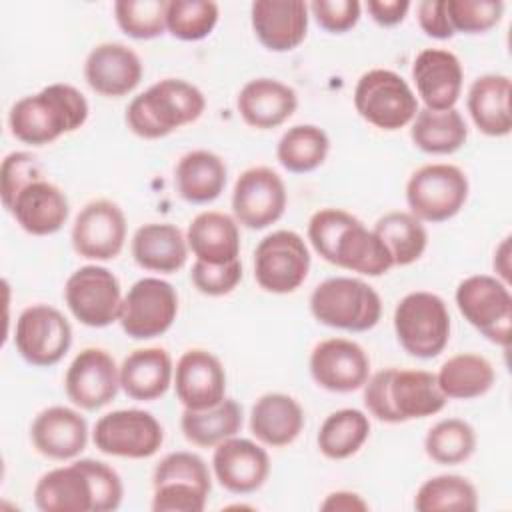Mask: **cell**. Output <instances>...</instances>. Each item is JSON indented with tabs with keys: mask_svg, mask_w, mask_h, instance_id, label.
I'll use <instances>...</instances> for the list:
<instances>
[{
	"mask_svg": "<svg viewBox=\"0 0 512 512\" xmlns=\"http://www.w3.org/2000/svg\"><path fill=\"white\" fill-rule=\"evenodd\" d=\"M168 0H118L114 20L118 28L134 40H152L166 32Z\"/></svg>",
	"mask_w": 512,
	"mask_h": 512,
	"instance_id": "obj_44",
	"label": "cell"
},
{
	"mask_svg": "<svg viewBox=\"0 0 512 512\" xmlns=\"http://www.w3.org/2000/svg\"><path fill=\"white\" fill-rule=\"evenodd\" d=\"M354 108L362 120L386 132L408 126L420 110L410 84L388 68H372L358 78Z\"/></svg>",
	"mask_w": 512,
	"mask_h": 512,
	"instance_id": "obj_9",
	"label": "cell"
},
{
	"mask_svg": "<svg viewBox=\"0 0 512 512\" xmlns=\"http://www.w3.org/2000/svg\"><path fill=\"white\" fill-rule=\"evenodd\" d=\"M510 94L512 84L506 74H482L470 84L466 106L482 134L502 138L512 132Z\"/></svg>",
	"mask_w": 512,
	"mask_h": 512,
	"instance_id": "obj_32",
	"label": "cell"
},
{
	"mask_svg": "<svg viewBox=\"0 0 512 512\" xmlns=\"http://www.w3.org/2000/svg\"><path fill=\"white\" fill-rule=\"evenodd\" d=\"M6 210L24 232L32 236H50L66 224L70 202L62 188L42 176L22 186Z\"/></svg>",
	"mask_w": 512,
	"mask_h": 512,
	"instance_id": "obj_25",
	"label": "cell"
},
{
	"mask_svg": "<svg viewBox=\"0 0 512 512\" xmlns=\"http://www.w3.org/2000/svg\"><path fill=\"white\" fill-rule=\"evenodd\" d=\"M412 80L424 108H456L462 94L464 70L460 58L444 48H424L412 62Z\"/></svg>",
	"mask_w": 512,
	"mask_h": 512,
	"instance_id": "obj_26",
	"label": "cell"
},
{
	"mask_svg": "<svg viewBox=\"0 0 512 512\" xmlns=\"http://www.w3.org/2000/svg\"><path fill=\"white\" fill-rule=\"evenodd\" d=\"M88 112V100L76 86L54 82L16 100L8 112V128L22 144L46 146L82 128Z\"/></svg>",
	"mask_w": 512,
	"mask_h": 512,
	"instance_id": "obj_3",
	"label": "cell"
},
{
	"mask_svg": "<svg viewBox=\"0 0 512 512\" xmlns=\"http://www.w3.org/2000/svg\"><path fill=\"white\" fill-rule=\"evenodd\" d=\"M436 380L448 400H472L490 392L496 382V372L484 356L460 352L440 366Z\"/></svg>",
	"mask_w": 512,
	"mask_h": 512,
	"instance_id": "obj_36",
	"label": "cell"
},
{
	"mask_svg": "<svg viewBox=\"0 0 512 512\" xmlns=\"http://www.w3.org/2000/svg\"><path fill=\"white\" fill-rule=\"evenodd\" d=\"M130 252L134 262L156 274H174L188 260L186 234L170 222H148L136 228Z\"/></svg>",
	"mask_w": 512,
	"mask_h": 512,
	"instance_id": "obj_29",
	"label": "cell"
},
{
	"mask_svg": "<svg viewBox=\"0 0 512 512\" xmlns=\"http://www.w3.org/2000/svg\"><path fill=\"white\" fill-rule=\"evenodd\" d=\"M42 176V166L34 154L22 150L6 154L0 166V196L4 208L10 204V200L22 186Z\"/></svg>",
	"mask_w": 512,
	"mask_h": 512,
	"instance_id": "obj_47",
	"label": "cell"
},
{
	"mask_svg": "<svg viewBox=\"0 0 512 512\" xmlns=\"http://www.w3.org/2000/svg\"><path fill=\"white\" fill-rule=\"evenodd\" d=\"M492 264H494L496 278H500L502 282L508 284V280H510V236H506L500 242V246L496 248Z\"/></svg>",
	"mask_w": 512,
	"mask_h": 512,
	"instance_id": "obj_52",
	"label": "cell"
},
{
	"mask_svg": "<svg viewBox=\"0 0 512 512\" xmlns=\"http://www.w3.org/2000/svg\"><path fill=\"white\" fill-rule=\"evenodd\" d=\"M126 216L122 208L106 198L88 202L74 218L70 240L78 256L86 260H114L126 242Z\"/></svg>",
	"mask_w": 512,
	"mask_h": 512,
	"instance_id": "obj_18",
	"label": "cell"
},
{
	"mask_svg": "<svg viewBox=\"0 0 512 512\" xmlns=\"http://www.w3.org/2000/svg\"><path fill=\"white\" fill-rule=\"evenodd\" d=\"M370 436V418L358 408H340L320 424L316 444L330 460L354 456Z\"/></svg>",
	"mask_w": 512,
	"mask_h": 512,
	"instance_id": "obj_38",
	"label": "cell"
},
{
	"mask_svg": "<svg viewBox=\"0 0 512 512\" xmlns=\"http://www.w3.org/2000/svg\"><path fill=\"white\" fill-rule=\"evenodd\" d=\"M176 316V288L158 276H146L136 280L124 294L118 324L134 340H152L166 334Z\"/></svg>",
	"mask_w": 512,
	"mask_h": 512,
	"instance_id": "obj_13",
	"label": "cell"
},
{
	"mask_svg": "<svg viewBox=\"0 0 512 512\" xmlns=\"http://www.w3.org/2000/svg\"><path fill=\"white\" fill-rule=\"evenodd\" d=\"M64 390L68 400L80 410H100L120 390V366L106 350L84 348L74 356L64 374Z\"/></svg>",
	"mask_w": 512,
	"mask_h": 512,
	"instance_id": "obj_19",
	"label": "cell"
},
{
	"mask_svg": "<svg viewBox=\"0 0 512 512\" xmlns=\"http://www.w3.org/2000/svg\"><path fill=\"white\" fill-rule=\"evenodd\" d=\"M456 306L464 320L486 340L508 348L512 340V294L490 274H472L456 286Z\"/></svg>",
	"mask_w": 512,
	"mask_h": 512,
	"instance_id": "obj_11",
	"label": "cell"
},
{
	"mask_svg": "<svg viewBox=\"0 0 512 512\" xmlns=\"http://www.w3.org/2000/svg\"><path fill=\"white\" fill-rule=\"evenodd\" d=\"M416 18L420 30L436 40H448L456 32L446 12V0H422L416 6Z\"/></svg>",
	"mask_w": 512,
	"mask_h": 512,
	"instance_id": "obj_49",
	"label": "cell"
},
{
	"mask_svg": "<svg viewBox=\"0 0 512 512\" xmlns=\"http://www.w3.org/2000/svg\"><path fill=\"white\" fill-rule=\"evenodd\" d=\"M414 508L418 512H474L478 508V490L460 474H438L420 484Z\"/></svg>",
	"mask_w": 512,
	"mask_h": 512,
	"instance_id": "obj_41",
	"label": "cell"
},
{
	"mask_svg": "<svg viewBox=\"0 0 512 512\" xmlns=\"http://www.w3.org/2000/svg\"><path fill=\"white\" fill-rule=\"evenodd\" d=\"M308 10L316 24L330 34L352 30L362 16V4L358 0H314L308 4Z\"/></svg>",
	"mask_w": 512,
	"mask_h": 512,
	"instance_id": "obj_48",
	"label": "cell"
},
{
	"mask_svg": "<svg viewBox=\"0 0 512 512\" xmlns=\"http://www.w3.org/2000/svg\"><path fill=\"white\" fill-rule=\"evenodd\" d=\"M446 12L454 32L484 34L502 20L504 2L502 0H446Z\"/></svg>",
	"mask_w": 512,
	"mask_h": 512,
	"instance_id": "obj_45",
	"label": "cell"
},
{
	"mask_svg": "<svg viewBox=\"0 0 512 512\" xmlns=\"http://www.w3.org/2000/svg\"><path fill=\"white\" fill-rule=\"evenodd\" d=\"M322 510H342V512H354V510H368V504L358 496L356 492L338 490L326 496V500L320 504Z\"/></svg>",
	"mask_w": 512,
	"mask_h": 512,
	"instance_id": "obj_51",
	"label": "cell"
},
{
	"mask_svg": "<svg viewBox=\"0 0 512 512\" xmlns=\"http://www.w3.org/2000/svg\"><path fill=\"white\" fill-rule=\"evenodd\" d=\"M450 330L448 306L434 292H410L394 308V332L410 356L436 358L448 346Z\"/></svg>",
	"mask_w": 512,
	"mask_h": 512,
	"instance_id": "obj_8",
	"label": "cell"
},
{
	"mask_svg": "<svg viewBox=\"0 0 512 512\" xmlns=\"http://www.w3.org/2000/svg\"><path fill=\"white\" fill-rule=\"evenodd\" d=\"M410 138L418 150L434 156H446L458 152L466 144L468 126L456 108H420L410 122Z\"/></svg>",
	"mask_w": 512,
	"mask_h": 512,
	"instance_id": "obj_35",
	"label": "cell"
},
{
	"mask_svg": "<svg viewBox=\"0 0 512 512\" xmlns=\"http://www.w3.org/2000/svg\"><path fill=\"white\" fill-rule=\"evenodd\" d=\"M186 242L196 260L226 264L240 258V228L234 216L204 210L196 214L186 230Z\"/></svg>",
	"mask_w": 512,
	"mask_h": 512,
	"instance_id": "obj_33",
	"label": "cell"
},
{
	"mask_svg": "<svg viewBox=\"0 0 512 512\" xmlns=\"http://www.w3.org/2000/svg\"><path fill=\"white\" fill-rule=\"evenodd\" d=\"M306 424L304 410L296 398L284 392L262 394L250 408L252 436L270 448L292 444Z\"/></svg>",
	"mask_w": 512,
	"mask_h": 512,
	"instance_id": "obj_30",
	"label": "cell"
},
{
	"mask_svg": "<svg viewBox=\"0 0 512 512\" xmlns=\"http://www.w3.org/2000/svg\"><path fill=\"white\" fill-rule=\"evenodd\" d=\"M308 304L318 324L346 332L372 330L382 318L380 294L354 276L326 278L312 290Z\"/></svg>",
	"mask_w": 512,
	"mask_h": 512,
	"instance_id": "obj_6",
	"label": "cell"
},
{
	"mask_svg": "<svg viewBox=\"0 0 512 512\" xmlns=\"http://www.w3.org/2000/svg\"><path fill=\"white\" fill-rule=\"evenodd\" d=\"M190 280L194 288L204 296H226L242 280V262L240 258L226 264H208L202 260H194Z\"/></svg>",
	"mask_w": 512,
	"mask_h": 512,
	"instance_id": "obj_46",
	"label": "cell"
},
{
	"mask_svg": "<svg viewBox=\"0 0 512 512\" xmlns=\"http://www.w3.org/2000/svg\"><path fill=\"white\" fill-rule=\"evenodd\" d=\"M220 8L212 0H168L166 30L182 42H198L212 34Z\"/></svg>",
	"mask_w": 512,
	"mask_h": 512,
	"instance_id": "obj_43",
	"label": "cell"
},
{
	"mask_svg": "<svg viewBox=\"0 0 512 512\" xmlns=\"http://www.w3.org/2000/svg\"><path fill=\"white\" fill-rule=\"evenodd\" d=\"M236 108L240 118L256 130H272L282 126L298 108V94L292 86L276 78L248 80L238 96Z\"/></svg>",
	"mask_w": 512,
	"mask_h": 512,
	"instance_id": "obj_28",
	"label": "cell"
},
{
	"mask_svg": "<svg viewBox=\"0 0 512 512\" xmlns=\"http://www.w3.org/2000/svg\"><path fill=\"white\" fill-rule=\"evenodd\" d=\"M174 380V364L164 348L150 346L132 350L120 364V388L138 402L158 400Z\"/></svg>",
	"mask_w": 512,
	"mask_h": 512,
	"instance_id": "obj_31",
	"label": "cell"
},
{
	"mask_svg": "<svg viewBox=\"0 0 512 512\" xmlns=\"http://www.w3.org/2000/svg\"><path fill=\"white\" fill-rule=\"evenodd\" d=\"M476 444V430L462 418H444L430 426L424 436L426 456L442 466L466 462L474 454Z\"/></svg>",
	"mask_w": 512,
	"mask_h": 512,
	"instance_id": "obj_42",
	"label": "cell"
},
{
	"mask_svg": "<svg viewBox=\"0 0 512 512\" xmlns=\"http://www.w3.org/2000/svg\"><path fill=\"white\" fill-rule=\"evenodd\" d=\"M144 76L140 56L126 44L102 42L94 46L84 62L88 86L104 98H120L134 92Z\"/></svg>",
	"mask_w": 512,
	"mask_h": 512,
	"instance_id": "obj_23",
	"label": "cell"
},
{
	"mask_svg": "<svg viewBox=\"0 0 512 512\" xmlns=\"http://www.w3.org/2000/svg\"><path fill=\"white\" fill-rule=\"evenodd\" d=\"M242 422V406L232 398H224L206 410L184 408L180 416L184 438L198 448H214L220 442L236 436L242 428Z\"/></svg>",
	"mask_w": 512,
	"mask_h": 512,
	"instance_id": "obj_37",
	"label": "cell"
},
{
	"mask_svg": "<svg viewBox=\"0 0 512 512\" xmlns=\"http://www.w3.org/2000/svg\"><path fill=\"white\" fill-rule=\"evenodd\" d=\"M212 472L224 490L240 496L252 494L270 476V456L258 442L236 434L214 446Z\"/></svg>",
	"mask_w": 512,
	"mask_h": 512,
	"instance_id": "obj_21",
	"label": "cell"
},
{
	"mask_svg": "<svg viewBox=\"0 0 512 512\" xmlns=\"http://www.w3.org/2000/svg\"><path fill=\"white\" fill-rule=\"evenodd\" d=\"M288 204L282 176L268 166L246 168L232 188V214L248 230H264L276 224Z\"/></svg>",
	"mask_w": 512,
	"mask_h": 512,
	"instance_id": "obj_17",
	"label": "cell"
},
{
	"mask_svg": "<svg viewBox=\"0 0 512 512\" xmlns=\"http://www.w3.org/2000/svg\"><path fill=\"white\" fill-rule=\"evenodd\" d=\"M330 152L328 134L316 124H296L288 128L278 144L276 158L292 174H308L320 168Z\"/></svg>",
	"mask_w": 512,
	"mask_h": 512,
	"instance_id": "obj_40",
	"label": "cell"
},
{
	"mask_svg": "<svg viewBox=\"0 0 512 512\" xmlns=\"http://www.w3.org/2000/svg\"><path fill=\"white\" fill-rule=\"evenodd\" d=\"M408 0H368L366 10L370 18L382 26V28H392L404 22L408 10H410Z\"/></svg>",
	"mask_w": 512,
	"mask_h": 512,
	"instance_id": "obj_50",
	"label": "cell"
},
{
	"mask_svg": "<svg viewBox=\"0 0 512 512\" xmlns=\"http://www.w3.org/2000/svg\"><path fill=\"white\" fill-rule=\"evenodd\" d=\"M30 440L38 454L50 460H76L88 444L86 418L68 406H50L30 424Z\"/></svg>",
	"mask_w": 512,
	"mask_h": 512,
	"instance_id": "obj_27",
	"label": "cell"
},
{
	"mask_svg": "<svg viewBox=\"0 0 512 512\" xmlns=\"http://www.w3.org/2000/svg\"><path fill=\"white\" fill-rule=\"evenodd\" d=\"M312 380L338 394L360 390L370 378V358L366 350L348 338H326L318 342L308 360Z\"/></svg>",
	"mask_w": 512,
	"mask_h": 512,
	"instance_id": "obj_20",
	"label": "cell"
},
{
	"mask_svg": "<svg viewBox=\"0 0 512 512\" xmlns=\"http://www.w3.org/2000/svg\"><path fill=\"white\" fill-rule=\"evenodd\" d=\"M92 442L102 454L144 460L160 450L164 428L148 410L122 408L106 412L96 420Z\"/></svg>",
	"mask_w": 512,
	"mask_h": 512,
	"instance_id": "obj_14",
	"label": "cell"
},
{
	"mask_svg": "<svg viewBox=\"0 0 512 512\" xmlns=\"http://www.w3.org/2000/svg\"><path fill=\"white\" fill-rule=\"evenodd\" d=\"M308 240L316 254L360 276H382L394 268L380 236L342 208H322L308 220Z\"/></svg>",
	"mask_w": 512,
	"mask_h": 512,
	"instance_id": "obj_2",
	"label": "cell"
},
{
	"mask_svg": "<svg viewBox=\"0 0 512 512\" xmlns=\"http://www.w3.org/2000/svg\"><path fill=\"white\" fill-rule=\"evenodd\" d=\"M362 388L368 414L386 424L434 416L448 402L428 370L390 366L372 374Z\"/></svg>",
	"mask_w": 512,
	"mask_h": 512,
	"instance_id": "obj_4",
	"label": "cell"
},
{
	"mask_svg": "<svg viewBox=\"0 0 512 512\" xmlns=\"http://www.w3.org/2000/svg\"><path fill=\"white\" fill-rule=\"evenodd\" d=\"M228 166L210 150L186 152L174 168L176 192L188 204H210L226 188Z\"/></svg>",
	"mask_w": 512,
	"mask_h": 512,
	"instance_id": "obj_34",
	"label": "cell"
},
{
	"mask_svg": "<svg viewBox=\"0 0 512 512\" xmlns=\"http://www.w3.org/2000/svg\"><path fill=\"white\" fill-rule=\"evenodd\" d=\"M14 346L28 364L50 368L70 350L72 326L58 308L32 304L24 308L16 320Z\"/></svg>",
	"mask_w": 512,
	"mask_h": 512,
	"instance_id": "obj_16",
	"label": "cell"
},
{
	"mask_svg": "<svg viewBox=\"0 0 512 512\" xmlns=\"http://www.w3.org/2000/svg\"><path fill=\"white\" fill-rule=\"evenodd\" d=\"M388 248L394 266H410L422 258L428 246V232L412 212L392 210L380 216L372 228Z\"/></svg>",
	"mask_w": 512,
	"mask_h": 512,
	"instance_id": "obj_39",
	"label": "cell"
},
{
	"mask_svg": "<svg viewBox=\"0 0 512 512\" xmlns=\"http://www.w3.org/2000/svg\"><path fill=\"white\" fill-rule=\"evenodd\" d=\"M206 110V98L198 86L182 78H162L134 96L126 106V126L144 140H158L196 122Z\"/></svg>",
	"mask_w": 512,
	"mask_h": 512,
	"instance_id": "obj_5",
	"label": "cell"
},
{
	"mask_svg": "<svg viewBox=\"0 0 512 512\" xmlns=\"http://www.w3.org/2000/svg\"><path fill=\"white\" fill-rule=\"evenodd\" d=\"M310 10L302 0H256L250 6V24L258 42L270 52H290L308 34Z\"/></svg>",
	"mask_w": 512,
	"mask_h": 512,
	"instance_id": "obj_24",
	"label": "cell"
},
{
	"mask_svg": "<svg viewBox=\"0 0 512 512\" xmlns=\"http://www.w3.org/2000/svg\"><path fill=\"white\" fill-rule=\"evenodd\" d=\"M172 384L188 410H206L226 398V370L220 358L204 348H190L178 358Z\"/></svg>",
	"mask_w": 512,
	"mask_h": 512,
	"instance_id": "obj_22",
	"label": "cell"
},
{
	"mask_svg": "<svg viewBox=\"0 0 512 512\" xmlns=\"http://www.w3.org/2000/svg\"><path fill=\"white\" fill-rule=\"evenodd\" d=\"M152 490L154 512H202L212 490V474L198 454L170 452L154 468Z\"/></svg>",
	"mask_w": 512,
	"mask_h": 512,
	"instance_id": "obj_7",
	"label": "cell"
},
{
	"mask_svg": "<svg viewBox=\"0 0 512 512\" xmlns=\"http://www.w3.org/2000/svg\"><path fill=\"white\" fill-rule=\"evenodd\" d=\"M310 264V250L298 232L274 230L254 250V280L264 292L290 294L304 284Z\"/></svg>",
	"mask_w": 512,
	"mask_h": 512,
	"instance_id": "obj_12",
	"label": "cell"
},
{
	"mask_svg": "<svg viewBox=\"0 0 512 512\" xmlns=\"http://www.w3.org/2000/svg\"><path fill=\"white\" fill-rule=\"evenodd\" d=\"M122 498L120 474L94 458L52 468L34 486V504L42 512H112Z\"/></svg>",
	"mask_w": 512,
	"mask_h": 512,
	"instance_id": "obj_1",
	"label": "cell"
},
{
	"mask_svg": "<svg viewBox=\"0 0 512 512\" xmlns=\"http://www.w3.org/2000/svg\"><path fill=\"white\" fill-rule=\"evenodd\" d=\"M122 298L116 274L98 264L80 266L64 284V302L70 314L88 328H106L118 322Z\"/></svg>",
	"mask_w": 512,
	"mask_h": 512,
	"instance_id": "obj_15",
	"label": "cell"
},
{
	"mask_svg": "<svg viewBox=\"0 0 512 512\" xmlns=\"http://www.w3.org/2000/svg\"><path fill=\"white\" fill-rule=\"evenodd\" d=\"M468 176L454 164L434 162L414 170L406 182V204L422 222H446L466 204Z\"/></svg>",
	"mask_w": 512,
	"mask_h": 512,
	"instance_id": "obj_10",
	"label": "cell"
}]
</instances>
